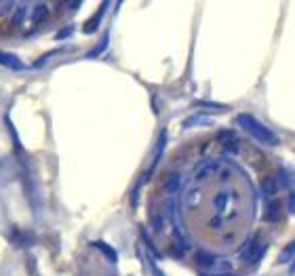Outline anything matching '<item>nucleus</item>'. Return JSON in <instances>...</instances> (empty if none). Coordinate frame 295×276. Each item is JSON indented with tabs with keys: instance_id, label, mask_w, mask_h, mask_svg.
Wrapping results in <instances>:
<instances>
[{
	"instance_id": "1",
	"label": "nucleus",
	"mask_w": 295,
	"mask_h": 276,
	"mask_svg": "<svg viewBox=\"0 0 295 276\" xmlns=\"http://www.w3.org/2000/svg\"><path fill=\"white\" fill-rule=\"evenodd\" d=\"M236 123L243 127L247 133H251L257 141H261V144H268V146H276L278 144V137L274 135L268 127L261 125L255 116H251V114H240V116L236 118Z\"/></svg>"
},
{
	"instance_id": "2",
	"label": "nucleus",
	"mask_w": 295,
	"mask_h": 276,
	"mask_svg": "<svg viewBox=\"0 0 295 276\" xmlns=\"http://www.w3.org/2000/svg\"><path fill=\"white\" fill-rule=\"evenodd\" d=\"M264 255H266V242L261 238H253L249 245L245 247V251L240 253V257L245 261H249V264H257Z\"/></svg>"
},
{
	"instance_id": "3",
	"label": "nucleus",
	"mask_w": 295,
	"mask_h": 276,
	"mask_svg": "<svg viewBox=\"0 0 295 276\" xmlns=\"http://www.w3.org/2000/svg\"><path fill=\"white\" fill-rule=\"evenodd\" d=\"M283 217V205H280V200H268L266 203V209H264V219L266 221H278Z\"/></svg>"
},
{
	"instance_id": "4",
	"label": "nucleus",
	"mask_w": 295,
	"mask_h": 276,
	"mask_svg": "<svg viewBox=\"0 0 295 276\" xmlns=\"http://www.w3.org/2000/svg\"><path fill=\"white\" fill-rule=\"evenodd\" d=\"M0 65L6 68V70H17V72H21L25 68L23 62L17 55H13V53H4V51H0Z\"/></svg>"
},
{
	"instance_id": "5",
	"label": "nucleus",
	"mask_w": 295,
	"mask_h": 276,
	"mask_svg": "<svg viewBox=\"0 0 295 276\" xmlns=\"http://www.w3.org/2000/svg\"><path fill=\"white\" fill-rule=\"evenodd\" d=\"M104 11H105V4L102 6V11H97L95 13V15H93L91 19H89V21H86L84 23V32H86V34H93V32H95L97 30V25H99V21H102V15H104Z\"/></svg>"
},
{
	"instance_id": "6",
	"label": "nucleus",
	"mask_w": 295,
	"mask_h": 276,
	"mask_svg": "<svg viewBox=\"0 0 295 276\" xmlns=\"http://www.w3.org/2000/svg\"><path fill=\"white\" fill-rule=\"evenodd\" d=\"M196 264H198L200 268H205V270H209V268L215 266V257H213L211 253L198 251V253H196Z\"/></svg>"
},
{
	"instance_id": "7",
	"label": "nucleus",
	"mask_w": 295,
	"mask_h": 276,
	"mask_svg": "<svg viewBox=\"0 0 295 276\" xmlns=\"http://www.w3.org/2000/svg\"><path fill=\"white\" fill-rule=\"evenodd\" d=\"M261 192H264L266 196H270V198H274V196H276V192H278L276 179H272V177H266L264 181H261Z\"/></svg>"
},
{
	"instance_id": "8",
	"label": "nucleus",
	"mask_w": 295,
	"mask_h": 276,
	"mask_svg": "<svg viewBox=\"0 0 295 276\" xmlns=\"http://www.w3.org/2000/svg\"><path fill=\"white\" fill-rule=\"evenodd\" d=\"M93 247L99 249V251H102L110 261H116V259H118V255L114 253V249H112L110 245H105V242H93Z\"/></svg>"
},
{
	"instance_id": "9",
	"label": "nucleus",
	"mask_w": 295,
	"mask_h": 276,
	"mask_svg": "<svg viewBox=\"0 0 295 276\" xmlns=\"http://www.w3.org/2000/svg\"><path fill=\"white\" fill-rule=\"evenodd\" d=\"M165 188H167V192H175L177 188H179V175L177 173H171L169 177L165 179Z\"/></svg>"
},
{
	"instance_id": "10",
	"label": "nucleus",
	"mask_w": 295,
	"mask_h": 276,
	"mask_svg": "<svg viewBox=\"0 0 295 276\" xmlns=\"http://www.w3.org/2000/svg\"><path fill=\"white\" fill-rule=\"evenodd\" d=\"M15 236H13V242H17L19 247H23V245H32L34 242V236H30V234H21V232H13Z\"/></svg>"
},
{
	"instance_id": "11",
	"label": "nucleus",
	"mask_w": 295,
	"mask_h": 276,
	"mask_svg": "<svg viewBox=\"0 0 295 276\" xmlns=\"http://www.w3.org/2000/svg\"><path fill=\"white\" fill-rule=\"evenodd\" d=\"M293 255H295V240L291 242V245H287V247H285V251L280 253L278 261H280V264H285V261H289V259L293 257Z\"/></svg>"
},
{
	"instance_id": "12",
	"label": "nucleus",
	"mask_w": 295,
	"mask_h": 276,
	"mask_svg": "<svg viewBox=\"0 0 295 276\" xmlns=\"http://www.w3.org/2000/svg\"><path fill=\"white\" fill-rule=\"evenodd\" d=\"M150 270H152V276H163V272H160L158 268L154 266V261H150Z\"/></svg>"
},
{
	"instance_id": "13",
	"label": "nucleus",
	"mask_w": 295,
	"mask_h": 276,
	"mask_svg": "<svg viewBox=\"0 0 295 276\" xmlns=\"http://www.w3.org/2000/svg\"><path fill=\"white\" fill-rule=\"evenodd\" d=\"M203 276H232V274H203Z\"/></svg>"
},
{
	"instance_id": "14",
	"label": "nucleus",
	"mask_w": 295,
	"mask_h": 276,
	"mask_svg": "<svg viewBox=\"0 0 295 276\" xmlns=\"http://www.w3.org/2000/svg\"><path fill=\"white\" fill-rule=\"evenodd\" d=\"M291 200H293V213H295V194H293V196H291Z\"/></svg>"
},
{
	"instance_id": "15",
	"label": "nucleus",
	"mask_w": 295,
	"mask_h": 276,
	"mask_svg": "<svg viewBox=\"0 0 295 276\" xmlns=\"http://www.w3.org/2000/svg\"><path fill=\"white\" fill-rule=\"evenodd\" d=\"M289 274H295V264L291 266V270H289Z\"/></svg>"
}]
</instances>
